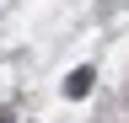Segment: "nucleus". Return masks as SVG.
Returning a JSON list of instances; mask_svg holds the SVG:
<instances>
[{
    "mask_svg": "<svg viewBox=\"0 0 129 123\" xmlns=\"http://www.w3.org/2000/svg\"><path fill=\"white\" fill-rule=\"evenodd\" d=\"M0 123H16V118H11V107H0Z\"/></svg>",
    "mask_w": 129,
    "mask_h": 123,
    "instance_id": "2",
    "label": "nucleus"
},
{
    "mask_svg": "<svg viewBox=\"0 0 129 123\" xmlns=\"http://www.w3.org/2000/svg\"><path fill=\"white\" fill-rule=\"evenodd\" d=\"M91 86H97V70H75L70 80H64V96H86Z\"/></svg>",
    "mask_w": 129,
    "mask_h": 123,
    "instance_id": "1",
    "label": "nucleus"
}]
</instances>
